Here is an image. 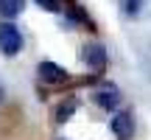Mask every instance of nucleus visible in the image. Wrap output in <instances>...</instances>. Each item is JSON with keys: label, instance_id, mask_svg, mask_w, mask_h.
I'll return each mask as SVG.
<instances>
[{"label": "nucleus", "instance_id": "obj_1", "mask_svg": "<svg viewBox=\"0 0 151 140\" xmlns=\"http://www.w3.org/2000/svg\"><path fill=\"white\" fill-rule=\"evenodd\" d=\"M22 51V34L11 20L0 22V53L3 56H17Z\"/></svg>", "mask_w": 151, "mask_h": 140}, {"label": "nucleus", "instance_id": "obj_2", "mask_svg": "<svg viewBox=\"0 0 151 140\" xmlns=\"http://www.w3.org/2000/svg\"><path fill=\"white\" fill-rule=\"evenodd\" d=\"M81 62L90 70H101L106 65V51H104V45H95V42L84 45V48H81Z\"/></svg>", "mask_w": 151, "mask_h": 140}, {"label": "nucleus", "instance_id": "obj_3", "mask_svg": "<svg viewBox=\"0 0 151 140\" xmlns=\"http://www.w3.org/2000/svg\"><path fill=\"white\" fill-rule=\"evenodd\" d=\"M37 73H39V79L45 84H65L67 81V70L62 65H56V62H39Z\"/></svg>", "mask_w": 151, "mask_h": 140}, {"label": "nucleus", "instance_id": "obj_4", "mask_svg": "<svg viewBox=\"0 0 151 140\" xmlns=\"http://www.w3.org/2000/svg\"><path fill=\"white\" fill-rule=\"evenodd\" d=\"M92 95H95V104H98V107H104V109H115V107L120 104V92H118V87L109 84V81H104V84L98 87Z\"/></svg>", "mask_w": 151, "mask_h": 140}, {"label": "nucleus", "instance_id": "obj_5", "mask_svg": "<svg viewBox=\"0 0 151 140\" xmlns=\"http://www.w3.org/2000/svg\"><path fill=\"white\" fill-rule=\"evenodd\" d=\"M112 132L118 135V140H132L134 135V118H132V112H118L112 118Z\"/></svg>", "mask_w": 151, "mask_h": 140}, {"label": "nucleus", "instance_id": "obj_6", "mask_svg": "<svg viewBox=\"0 0 151 140\" xmlns=\"http://www.w3.org/2000/svg\"><path fill=\"white\" fill-rule=\"evenodd\" d=\"M25 9V0H0V14L3 20H14L17 14H22Z\"/></svg>", "mask_w": 151, "mask_h": 140}, {"label": "nucleus", "instance_id": "obj_7", "mask_svg": "<svg viewBox=\"0 0 151 140\" xmlns=\"http://www.w3.org/2000/svg\"><path fill=\"white\" fill-rule=\"evenodd\" d=\"M76 107H78V101H76V98H67L65 104H59V109H56V121H59V123H65V121L76 112Z\"/></svg>", "mask_w": 151, "mask_h": 140}, {"label": "nucleus", "instance_id": "obj_8", "mask_svg": "<svg viewBox=\"0 0 151 140\" xmlns=\"http://www.w3.org/2000/svg\"><path fill=\"white\" fill-rule=\"evenodd\" d=\"M120 6H123V14H129V17H134L140 11V0H120Z\"/></svg>", "mask_w": 151, "mask_h": 140}, {"label": "nucleus", "instance_id": "obj_9", "mask_svg": "<svg viewBox=\"0 0 151 140\" xmlns=\"http://www.w3.org/2000/svg\"><path fill=\"white\" fill-rule=\"evenodd\" d=\"M37 6H42L45 11H62V0H37Z\"/></svg>", "mask_w": 151, "mask_h": 140}, {"label": "nucleus", "instance_id": "obj_10", "mask_svg": "<svg viewBox=\"0 0 151 140\" xmlns=\"http://www.w3.org/2000/svg\"><path fill=\"white\" fill-rule=\"evenodd\" d=\"M0 101H3V87H0Z\"/></svg>", "mask_w": 151, "mask_h": 140}]
</instances>
